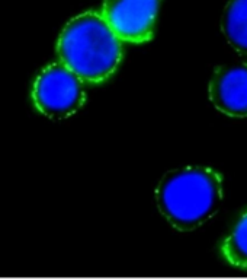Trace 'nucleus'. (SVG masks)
Returning <instances> with one entry per match:
<instances>
[{"label": "nucleus", "instance_id": "nucleus-1", "mask_svg": "<svg viewBox=\"0 0 247 280\" xmlns=\"http://www.w3.org/2000/svg\"><path fill=\"white\" fill-rule=\"evenodd\" d=\"M161 215L178 231L208 222L223 203V177L209 166H185L166 174L156 188Z\"/></svg>", "mask_w": 247, "mask_h": 280}, {"label": "nucleus", "instance_id": "nucleus-2", "mask_svg": "<svg viewBox=\"0 0 247 280\" xmlns=\"http://www.w3.org/2000/svg\"><path fill=\"white\" fill-rule=\"evenodd\" d=\"M57 53L61 63L82 80L99 83L117 70L122 44L102 15L85 12L65 25Z\"/></svg>", "mask_w": 247, "mask_h": 280}, {"label": "nucleus", "instance_id": "nucleus-3", "mask_svg": "<svg viewBox=\"0 0 247 280\" xmlns=\"http://www.w3.org/2000/svg\"><path fill=\"white\" fill-rule=\"evenodd\" d=\"M35 107L50 119H67L85 104L83 80L63 63L45 67L33 83Z\"/></svg>", "mask_w": 247, "mask_h": 280}, {"label": "nucleus", "instance_id": "nucleus-4", "mask_svg": "<svg viewBox=\"0 0 247 280\" xmlns=\"http://www.w3.org/2000/svg\"><path fill=\"white\" fill-rule=\"evenodd\" d=\"M161 0H103L102 16L121 41L151 40Z\"/></svg>", "mask_w": 247, "mask_h": 280}, {"label": "nucleus", "instance_id": "nucleus-5", "mask_svg": "<svg viewBox=\"0 0 247 280\" xmlns=\"http://www.w3.org/2000/svg\"><path fill=\"white\" fill-rule=\"evenodd\" d=\"M209 99L220 113L233 119L247 117V63L215 67L208 87Z\"/></svg>", "mask_w": 247, "mask_h": 280}, {"label": "nucleus", "instance_id": "nucleus-6", "mask_svg": "<svg viewBox=\"0 0 247 280\" xmlns=\"http://www.w3.org/2000/svg\"><path fill=\"white\" fill-rule=\"evenodd\" d=\"M221 31L237 53L247 55V0H230L221 18Z\"/></svg>", "mask_w": 247, "mask_h": 280}, {"label": "nucleus", "instance_id": "nucleus-7", "mask_svg": "<svg viewBox=\"0 0 247 280\" xmlns=\"http://www.w3.org/2000/svg\"><path fill=\"white\" fill-rule=\"evenodd\" d=\"M221 254L231 266L247 269V212L223 241Z\"/></svg>", "mask_w": 247, "mask_h": 280}]
</instances>
